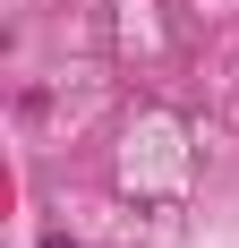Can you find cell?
<instances>
[{"label":"cell","mask_w":239,"mask_h":248,"mask_svg":"<svg viewBox=\"0 0 239 248\" xmlns=\"http://www.w3.org/2000/svg\"><path fill=\"white\" fill-rule=\"evenodd\" d=\"M34 248H77V240H69V231H43V240H34Z\"/></svg>","instance_id":"6da1fadb"}]
</instances>
